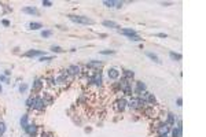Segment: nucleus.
Listing matches in <instances>:
<instances>
[{"instance_id": "e433bc0d", "label": "nucleus", "mask_w": 206, "mask_h": 137, "mask_svg": "<svg viewBox=\"0 0 206 137\" xmlns=\"http://www.w3.org/2000/svg\"><path fill=\"white\" fill-rule=\"evenodd\" d=\"M158 36H159V37H164V38H166V34H165V33H159Z\"/></svg>"}, {"instance_id": "72a5a7b5", "label": "nucleus", "mask_w": 206, "mask_h": 137, "mask_svg": "<svg viewBox=\"0 0 206 137\" xmlns=\"http://www.w3.org/2000/svg\"><path fill=\"white\" fill-rule=\"evenodd\" d=\"M0 81H4V82H8V80H7V77H6V75H0Z\"/></svg>"}, {"instance_id": "c756f323", "label": "nucleus", "mask_w": 206, "mask_h": 137, "mask_svg": "<svg viewBox=\"0 0 206 137\" xmlns=\"http://www.w3.org/2000/svg\"><path fill=\"white\" fill-rule=\"evenodd\" d=\"M43 6H45V7H51V6H52V1H48V0H43Z\"/></svg>"}, {"instance_id": "c9c22d12", "label": "nucleus", "mask_w": 206, "mask_h": 137, "mask_svg": "<svg viewBox=\"0 0 206 137\" xmlns=\"http://www.w3.org/2000/svg\"><path fill=\"white\" fill-rule=\"evenodd\" d=\"M3 25H4V26H10V22L4 19V21H3Z\"/></svg>"}, {"instance_id": "f03ea898", "label": "nucleus", "mask_w": 206, "mask_h": 137, "mask_svg": "<svg viewBox=\"0 0 206 137\" xmlns=\"http://www.w3.org/2000/svg\"><path fill=\"white\" fill-rule=\"evenodd\" d=\"M113 108H114V111H117V113H122V111L126 108V100L124 97L117 99V100L114 101V104H113Z\"/></svg>"}, {"instance_id": "4c0bfd02", "label": "nucleus", "mask_w": 206, "mask_h": 137, "mask_svg": "<svg viewBox=\"0 0 206 137\" xmlns=\"http://www.w3.org/2000/svg\"><path fill=\"white\" fill-rule=\"evenodd\" d=\"M158 137H168V134H161V136H158Z\"/></svg>"}, {"instance_id": "6e6552de", "label": "nucleus", "mask_w": 206, "mask_h": 137, "mask_svg": "<svg viewBox=\"0 0 206 137\" xmlns=\"http://www.w3.org/2000/svg\"><path fill=\"white\" fill-rule=\"evenodd\" d=\"M44 108H45V104H44V101H43V99H41V97H37L36 103L33 106V110H36V111H43Z\"/></svg>"}, {"instance_id": "4be33fe9", "label": "nucleus", "mask_w": 206, "mask_h": 137, "mask_svg": "<svg viewBox=\"0 0 206 137\" xmlns=\"http://www.w3.org/2000/svg\"><path fill=\"white\" fill-rule=\"evenodd\" d=\"M146 55H147V56H148V58H150L151 60H154L155 63H159V62H161V60H159V58H158L155 54H152V52H146Z\"/></svg>"}, {"instance_id": "c85d7f7f", "label": "nucleus", "mask_w": 206, "mask_h": 137, "mask_svg": "<svg viewBox=\"0 0 206 137\" xmlns=\"http://www.w3.org/2000/svg\"><path fill=\"white\" fill-rule=\"evenodd\" d=\"M129 40H132V41H140V40H142V37H139L138 34H136V36L129 37Z\"/></svg>"}, {"instance_id": "393cba45", "label": "nucleus", "mask_w": 206, "mask_h": 137, "mask_svg": "<svg viewBox=\"0 0 206 137\" xmlns=\"http://www.w3.org/2000/svg\"><path fill=\"white\" fill-rule=\"evenodd\" d=\"M6 132V123L0 121V136H3Z\"/></svg>"}, {"instance_id": "4468645a", "label": "nucleus", "mask_w": 206, "mask_h": 137, "mask_svg": "<svg viewBox=\"0 0 206 137\" xmlns=\"http://www.w3.org/2000/svg\"><path fill=\"white\" fill-rule=\"evenodd\" d=\"M41 99H43V101H44L45 106H47V104H52V101H54V97L49 95V93H44Z\"/></svg>"}, {"instance_id": "9d476101", "label": "nucleus", "mask_w": 206, "mask_h": 137, "mask_svg": "<svg viewBox=\"0 0 206 137\" xmlns=\"http://www.w3.org/2000/svg\"><path fill=\"white\" fill-rule=\"evenodd\" d=\"M143 91H146V84L144 82H142V81H138L136 82V88H135V92L136 93H142Z\"/></svg>"}, {"instance_id": "2f4dec72", "label": "nucleus", "mask_w": 206, "mask_h": 137, "mask_svg": "<svg viewBox=\"0 0 206 137\" xmlns=\"http://www.w3.org/2000/svg\"><path fill=\"white\" fill-rule=\"evenodd\" d=\"M41 62H48V60H52V58H49V56H43V58H40Z\"/></svg>"}, {"instance_id": "bb28decb", "label": "nucleus", "mask_w": 206, "mask_h": 137, "mask_svg": "<svg viewBox=\"0 0 206 137\" xmlns=\"http://www.w3.org/2000/svg\"><path fill=\"white\" fill-rule=\"evenodd\" d=\"M51 34H52L51 30H43V32H41V36H43V37H49Z\"/></svg>"}, {"instance_id": "6ab92c4d", "label": "nucleus", "mask_w": 206, "mask_h": 137, "mask_svg": "<svg viewBox=\"0 0 206 137\" xmlns=\"http://www.w3.org/2000/svg\"><path fill=\"white\" fill-rule=\"evenodd\" d=\"M133 77H135L133 71H131V70H125V71H124V78H125V80L131 81V80H133Z\"/></svg>"}, {"instance_id": "0eeeda50", "label": "nucleus", "mask_w": 206, "mask_h": 137, "mask_svg": "<svg viewBox=\"0 0 206 137\" xmlns=\"http://www.w3.org/2000/svg\"><path fill=\"white\" fill-rule=\"evenodd\" d=\"M107 75H109L110 80H118V77H120V71H118L116 67H110L107 70Z\"/></svg>"}, {"instance_id": "f8f14e48", "label": "nucleus", "mask_w": 206, "mask_h": 137, "mask_svg": "<svg viewBox=\"0 0 206 137\" xmlns=\"http://www.w3.org/2000/svg\"><path fill=\"white\" fill-rule=\"evenodd\" d=\"M22 11L25 14H30V15H39V10L35 7H25V8H22Z\"/></svg>"}, {"instance_id": "a211bd4d", "label": "nucleus", "mask_w": 206, "mask_h": 137, "mask_svg": "<svg viewBox=\"0 0 206 137\" xmlns=\"http://www.w3.org/2000/svg\"><path fill=\"white\" fill-rule=\"evenodd\" d=\"M103 26H107V27H113V29H117V27H118V23L114 22V21H103Z\"/></svg>"}, {"instance_id": "1a4fd4ad", "label": "nucleus", "mask_w": 206, "mask_h": 137, "mask_svg": "<svg viewBox=\"0 0 206 137\" xmlns=\"http://www.w3.org/2000/svg\"><path fill=\"white\" fill-rule=\"evenodd\" d=\"M87 67L88 68H96V71H99V68L102 67V63L98 62V60H91V62H88Z\"/></svg>"}, {"instance_id": "9b49d317", "label": "nucleus", "mask_w": 206, "mask_h": 137, "mask_svg": "<svg viewBox=\"0 0 206 137\" xmlns=\"http://www.w3.org/2000/svg\"><path fill=\"white\" fill-rule=\"evenodd\" d=\"M126 107H129V108H132V110L139 108V107H138V99H136V97H133V99L128 100V101H126Z\"/></svg>"}, {"instance_id": "ddd939ff", "label": "nucleus", "mask_w": 206, "mask_h": 137, "mask_svg": "<svg viewBox=\"0 0 206 137\" xmlns=\"http://www.w3.org/2000/svg\"><path fill=\"white\" fill-rule=\"evenodd\" d=\"M120 33H121V34H125V36H128V37L136 36V30H135V29H121Z\"/></svg>"}, {"instance_id": "473e14b6", "label": "nucleus", "mask_w": 206, "mask_h": 137, "mask_svg": "<svg viewBox=\"0 0 206 137\" xmlns=\"http://www.w3.org/2000/svg\"><path fill=\"white\" fill-rule=\"evenodd\" d=\"M116 7H117V8H121V7H122V1H116Z\"/></svg>"}, {"instance_id": "cd10ccee", "label": "nucleus", "mask_w": 206, "mask_h": 137, "mask_svg": "<svg viewBox=\"0 0 206 137\" xmlns=\"http://www.w3.org/2000/svg\"><path fill=\"white\" fill-rule=\"evenodd\" d=\"M100 54H102V55H113V54H114V51H113V50H106V51H100Z\"/></svg>"}, {"instance_id": "7ed1b4c3", "label": "nucleus", "mask_w": 206, "mask_h": 137, "mask_svg": "<svg viewBox=\"0 0 206 137\" xmlns=\"http://www.w3.org/2000/svg\"><path fill=\"white\" fill-rule=\"evenodd\" d=\"M155 130H157L158 136H161V134H168L170 128H169V125H166L165 122H159L158 126H155Z\"/></svg>"}, {"instance_id": "2eb2a0df", "label": "nucleus", "mask_w": 206, "mask_h": 137, "mask_svg": "<svg viewBox=\"0 0 206 137\" xmlns=\"http://www.w3.org/2000/svg\"><path fill=\"white\" fill-rule=\"evenodd\" d=\"M43 54H44V52H41V51H33V50H30V51H28V52L23 55V56H26V58H32V56H41Z\"/></svg>"}, {"instance_id": "a878e982", "label": "nucleus", "mask_w": 206, "mask_h": 137, "mask_svg": "<svg viewBox=\"0 0 206 137\" xmlns=\"http://www.w3.org/2000/svg\"><path fill=\"white\" fill-rule=\"evenodd\" d=\"M51 51H52V52H62V48H61V47H58V45H52L51 47Z\"/></svg>"}, {"instance_id": "20e7f679", "label": "nucleus", "mask_w": 206, "mask_h": 137, "mask_svg": "<svg viewBox=\"0 0 206 137\" xmlns=\"http://www.w3.org/2000/svg\"><path fill=\"white\" fill-rule=\"evenodd\" d=\"M37 129H39V126H37V125H35V123H29L26 128H25V132H26V134L29 137H36Z\"/></svg>"}, {"instance_id": "412c9836", "label": "nucleus", "mask_w": 206, "mask_h": 137, "mask_svg": "<svg viewBox=\"0 0 206 137\" xmlns=\"http://www.w3.org/2000/svg\"><path fill=\"white\" fill-rule=\"evenodd\" d=\"M40 27H43V25H41L40 22H30L29 23V29H32V30H39Z\"/></svg>"}, {"instance_id": "f704fd0d", "label": "nucleus", "mask_w": 206, "mask_h": 137, "mask_svg": "<svg viewBox=\"0 0 206 137\" xmlns=\"http://www.w3.org/2000/svg\"><path fill=\"white\" fill-rule=\"evenodd\" d=\"M181 104H183V99L179 97V99H177V106H181Z\"/></svg>"}, {"instance_id": "aec40b11", "label": "nucleus", "mask_w": 206, "mask_h": 137, "mask_svg": "<svg viewBox=\"0 0 206 137\" xmlns=\"http://www.w3.org/2000/svg\"><path fill=\"white\" fill-rule=\"evenodd\" d=\"M36 99H37V96H30V97L26 100V106H28V107L33 108V106H35V103H36Z\"/></svg>"}, {"instance_id": "f3484780", "label": "nucleus", "mask_w": 206, "mask_h": 137, "mask_svg": "<svg viewBox=\"0 0 206 137\" xmlns=\"http://www.w3.org/2000/svg\"><path fill=\"white\" fill-rule=\"evenodd\" d=\"M19 122H21V126H22L23 129L26 128L28 125H29V117H28V114H23L22 117H21V121H19Z\"/></svg>"}, {"instance_id": "7c9ffc66", "label": "nucleus", "mask_w": 206, "mask_h": 137, "mask_svg": "<svg viewBox=\"0 0 206 137\" xmlns=\"http://www.w3.org/2000/svg\"><path fill=\"white\" fill-rule=\"evenodd\" d=\"M26 89H28V85H26V84H22V85L19 87V92H25Z\"/></svg>"}, {"instance_id": "b1692460", "label": "nucleus", "mask_w": 206, "mask_h": 137, "mask_svg": "<svg viewBox=\"0 0 206 137\" xmlns=\"http://www.w3.org/2000/svg\"><path fill=\"white\" fill-rule=\"evenodd\" d=\"M103 4L106 6V7H116V1L114 0H104Z\"/></svg>"}, {"instance_id": "39448f33", "label": "nucleus", "mask_w": 206, "mask_h": 137, "mask_svg": "<svg viewBox=\"0 0 206 137\" xmlns=\"http://www.w3.org/2000/svg\"><path fill=\"white\" fill-rule=\"evenodd\" d=\"M67 73L70 74L72 77H77V75L81 74V67L80 66H76V64H72V66L67 67Z\"/></svg>"}, {"instance_id": "423d86ee", "label": "nucleus", "mask_w": 206, "mask_h": 137, "mask_svg": "<svg viewBox=\"0 0 206 137\" xmlns=\"http://www.w3.org/2000/svg\"><path fill=\"white\" fill-rule=\"evenodd\" d=\"M43 87H44V81L43 80H36L33 82V85H32V92L37 93V92H40L43 89Z\"/></svg>"}, {"instance_id": "dca6fc26", "label": "nucleus", "mask_w": 206, "mask_h": 137, "mask_svg": "<svg viewBox=\"0 0 206 137\" xmlns=\"http://www.w3.org/2000/svg\"><path fill=\"white\" fill-rule=\"evenodd\" d=\"M172 134H173V137H181L183 136V129H181V126H176V128H173Z\"/></svg>"}, {"instance_id": "5701e85b", "label": "nucleus", "mask_w": 206, "mask_h": 137, "mask_svg": "<svg viewBox=\"0 0 206 137\" xmlns=\"http://www.w3.org/2000/svg\"><path fill=\"white\" fill-rule=\"evenodd\" d=\"M169 56H170V58H172L173 60H181V58H183V56H181L180 54H176V52H170Z\"/></svg>"}, {"instance_id": "f257e3e1", "label": "nucleus", "mask_w": 206, "mask_h": 137, "mask_svg": "<svg viewBox=\"0 0 206 137\" xmlns=\"http://www.w3.org/2000/svg\"><path fill=\"white\" fill-rule=\"evenodd\" d=\"M69 19L73 21V22L77 23H83V25H92L94 21L88 17H83V15H69Z\"/></svg>"}]
</instances>
